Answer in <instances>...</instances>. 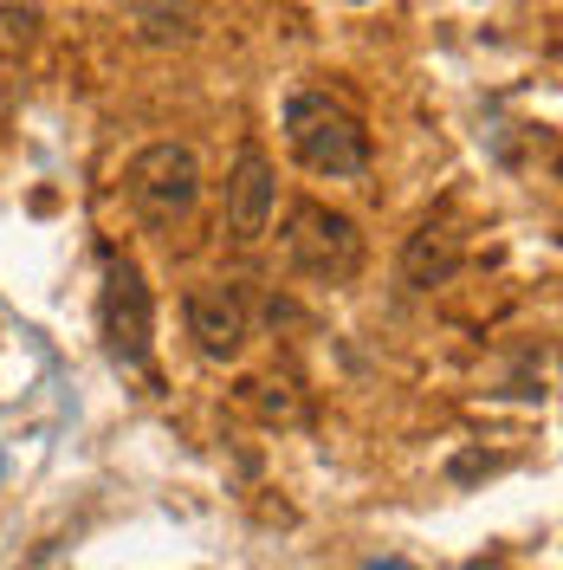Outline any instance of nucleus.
Wrapping results in <instances>:
<instances>
[{"mask_svg":"<svg viewBox=\"0 0 563 570\" xmlns=\"http://www.w3.org/2000/svg\"><path fill=\"white\" fill-rule=\"evenodd\" d=\"M285 142H292V156L312 169V176H330V181H350L369 169V130H363V117H356L344 98H330V91H292L285 98Z\"/></svg>","mask_w":563,"mask_h":570,"instance_id":"f257e3e1","label":"nucleus"},{"mask_svg":"<svg viewBox=\"0 0 563 570\" xmlns=\"http://www.w3.org/2000/svg\"><path fill=\"white\" fill-rule=\"evenodd\" d=\"M124 188H130V208H137L142 227L169 234V227H181V220L195 214V202H201V163H195L188 142H149V149L130 156Z\"/></svg>","mask_w":563,"mask_h":570,"instance_id":"f03ea898","label":"nucleus"},{"mask_svg":"<svg viewBox=\"0 0 563 570\" xmlns=\"http://www.w3.org/2000/svg\"><path fill=\"white\" fill-rule=\"evenodd\" d=\"M285 259L317 285H350L363 273V234L350 214L324 208V202H298L285 214Z\"/></svg>","mask_w":563,"mask_h":570,"instance_id":"7ed1b4c3","label":"nucleus"},{"mask_svg":"<svg viewBox=\"0 0 563 570\" xmlns=\"http://www.w3.org/2000/svg\"><path fill=\"white\" fill-rule=\"evenodd\" d=\"M98 331H105V351L124 370L149 363V337H156V305H149V285L130 259H105V292H98Z\"/></svg>","mask_w":563,"mask_h":570,"instance_id":"20e7f679","label":"nucleus"},{"mask_svg":"<svg viewBox=\"0 0 563 570\" xmlns=\"http://www.w3.org/2000/svg\"><path fill=\"white\" fill-rule=\"evenodd\" d=\"M273 208H279V181H273V163L266 149H240L234 169H227V195H220V227L234 247H259L266 227H273Z\"/></svg>","mask_w":563,"mask_h":570,"instance_id":"39448f33","label":"nucleus"},{"mask_svg":"<svg viewBox=\"0 0 563 570\" xmlns=\"http://www.w3.org/2000/svg\"><path fill=\"white\" fill-rule=\"evenodd\" d=\"M188 337H195V351L214 356V363H234V356L247 351L253 337V312H247V292L227 279H201L188 292Z\"/></svg>","mask_w":563,"mask_h":570,"instance_id":"423d86ee","label":"nucleus"},{"mask_svg":"<svg viewBox=\"0 0 563 570\" xmlns=\"http://www.w3.org/2000/svg\"><path fill=\"white\" fill-rule=\"evenodd\" d=\"M454 273H460V234L447 220H422L408 234V247H402V279L415 285V292H434V285H447Z\"/></svg>","mask_w":563,"mask_h":570,"instance_id":"0eeeda50","label":"nucleus"},{"mask_svg":"<svg viewBox=\"0 0 563 570\" xmlns=\"http://www.w3.org/2000/svg\"><path fill=\"white\" fill-rule=\"evenodd\" d=\"M195 33H201V7L195 0H142L137 7L142 46H188Z\"/></svg>","mask_w":563,"mask_h":570,"instance_id":"6e6552de","label":"nucleus"},{"mask_svg":"<svg viewBox=\"0 0 563 570\" xmlns=\"http://www.w3.org/2000/svg\"><path fill=\"white\" fill-rule=\"evenodd\" d=\"M39 7H20V0H0V71L7 66H20L27 52L39 46Z\"/></svg>","mask_w":563,"mask_h":570,"instance_id":"1a4fd4ad","label":"nucleus"},{"mask_svg":"<svg viewBox=\"0 0 563 570\" xmlns=\"http://www.w3.org/2000/svg\"><path fill=\"white\" fill-rule=\"evenodd\" d=\"M493 454H460V461L454 466H447V473H454V480H480V473H493Z\"/></svg>","mask_w":563,"mask_h":570,"instance_id":"9d476101","label":"nucleus"},{"mask_svg":"<svg viewBox=\"0 0 563 570\" xmlns=\"http://www.w3.org/2000/svg\"><path fill=\"white\" fill-rule=\"evenodd\" d=\"M369 570H415V564H395V558H376Z\"/></svg>","mask_w":563,"mask_h":570,"instance_id":"9b49d317","label":"nucleus"},{"mask_svg":"<svg viewBox=\"0 0 563 570\" xmlns=\"http://www.w3.org/2000/svg\"><path fill=\"white\" fill-rule=\"evenodd\" d=\"M0 137H7V98H0Z\"/></svg>","mask_w":563,"mask_h":570,"instance_id":"f8f14e48","label":"nucleus"},{"mask_svg":"<svg viewBox=\"0 0 563 570\" xmlns=\"http://www.w3.org/2000/svg\"><path fill=\"white\" fill-rule=\"evenodd\" d=\"M356 7H369V0H356Z\"/></svg>","mask_w":563,"mask_h":570,"instance_id":"ddd939ff","label":"nucleus"}]
</instances>
